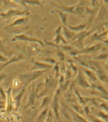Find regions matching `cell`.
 <instances>
[{"label": "cell", "mask_w": 108, "mask_h": 122, "mask_svg": "<svg viewBox=\"0 0 108 122\" xmlns=\"http://www.w3.org/2000/svg\"><path fill=\"white\" fill-rule=\"evenodd\" d=\"M86 1H79L78 4L76 5H72V6H65L62 4H55L50 2V4L54 6H57L58 8H60V11L65 12L67 14H72L75 15L79 18H84L85 16H90L92 12V8L86 6L85 4Z\"/></svg>", "instance_id": "obj_1"}, {"label": "cell", "mask_w": 108, "mask_h": 122, "mask_svg": "<svg viewBox=\"0 0 108 122\" xmlns=\"http://www.w3.org/2000/svg\"><path fill=\"white\" fill-rule=\"evenodd\" d=\"M48 70H37V71H32L29 73H21L18 76V79L21 82L22 87H28L31 83H33L36 79L40 77L42 74L46 73Z\"/></svg>", "instance_id": "obj_2"}, {"label": "cell", "mask_w": 108, "mask_h": 122, "mask_svg": "<svg viewBox=\"0 0 108 122\" xmlns=\"http://www.w3.org/2000/svg\"><path fill=\"white\" fill-rule=\"evenodd\" d=\"M44 88L39 90V93L38 95V98L41 97H46L49 93V94H53L52 91H55L58 88V84H57V80L53 78L51 75H49L45 78V83H43Z\"/></svg>", "instance_id": "obj_3"}, {"label": "cell", "mask_w": 108, "mask_h": 122, "mask_svg": "<svg viewBox=\"0 0 108 122\" xmlns=\"http://www.w3.org/2000/svg\"><path fill=\"white\" fill-rule=\"evenodd\" d=\"M43 86V83H40L39 84L38 86H36L35 84H31L29 86V98H28V102H27V105L24 107L25 109L29 108L30 107H32L33 105L35 104L37 98H38V95H39V92L40 90V88Z\"/></svg>", "instance_id": "obj_4"}, {"label": "cell", "mask_w": 108, "mask_h": 122, "mask_svg": "<svg viewBox=\"0 0 108 122\" xmlns=\"http://www.w3.org/2000/svg\"><path fill=\"white\" fill-rule=\"evenodd\" d=\"M61 92L59 88H57L55 92H54L53 96H52V99H51V109H52V113H54V116L56 117V118L58 119L59 122H61L60 117V98Z\"/></svg>", "instance_id": "obj_5"}, {"label": "cell", "mask_w": 108, "mask_h": 122, "mask_svg": "<svg viewBox=\"0 0 108 122\" xmlns=\"http://www.w3.org/2000/svg\"><path fill=\"white\" fill-rule=\"evenodd\" d=\"M29 15V11L28 9L19 10L17 8H9L5 12L0 13V19L1 20H6V19H9L12 17H15V16H22V17L27 16L28 17Z\"/></svg>", "instance_id": "obj_6"}, {"label": "cell", "mask_w": 108, "mask_h": 122, "mask_svg": "<svg viewBox=\"0 0 108 122\" xmlns=\"http://www.w3.org/2000/svg\"><path fill=\"white\" fill-rule=\"evenodd\" d=\"M102 48H103V43L98 42L93 44V45H92V46H86V47H84L83 49L82 50L75 49L70 54L72 55V56H76V55L78 54H93V53L97 52L99 50H101Z\"/></svg>", "instance_id": "obj_7"}, {"label": "cell", "mask_w": 108, "mask_h": 122, "mask_svg": "<svg viewBox=\"0 0 108 122\" xmlns=\"http://www.w3.org/2000/svg\"><path fill=\"white\" fill-rule=\"evenodd\" d=\"M95 30H97V28L92 29V30H83V32L78 33V36H77V38L75 39V41L72 42V45L73 46V48H75V49H77V50L83 49L84 48V44H83L84 39H85L87 36L92 35Z\"/></svg>", "instance_id": "obj_8"}, {"label": "cell", "mask_w": 108, "mask_h": 122, "mask_svg": "<svg viewBox=\"0 0 108 122\" xmlns=\"http://www.w3.org/2000/svg\"><path fill=\"white\" fill-rule=\"evenodd\" d=\"M29 41V42H36L39 43V45L43 46V41H41L40 40L36 39V38H32V37L28 36L25 33H21V34H17L11 39V41Z\"/></svg>", "instance_id": "obj_9"}, {"label": "cell", "mask_w": 108, "mask_h": 122, "mask_svg": "<svg viewBox=\"0 0 108 122\" xmlns=\"http://www.w3.org/2000/svg\"><path fill=\"white\" fill-rule=\"evenodd\" d=\"M74 83L77 84V85L80 86L81 87H83V89H92L91 84L88 82L87 78L85 77V75H84L83 73L81 70L78 71L77 77H76V79L74 80Z\"/></svg>", "instance_id": "obj_10"}, {"label": "cell", "mask_w": 108, "mask_h": 122, "mask_svg": "<svg viewBox=\"0 0 108 122\" xmlns=\"http://www.w3.org/2000/svg\"><path fill=\"white\" fill-rule=\"evenodd\" d=\"M26 59V57H25V55L23 53H21V52H18V53H15V54L13 55L12 57L10 58V59H8L5 62H2V63H0V72L3 70V69H5V68L7 66V65H9V64H12V63H15V62H18V61H21L25 60Z\"/></svg>", "instance_id": "obj_11"}, {"label": "cell", "mask_w": 108, "mask_h": 122, "mask_svg": "<svg viewBox=\"0 0 108 122\" xmlns=\"http://www.w3.org/2000/svg\"><path fill=\"white\" fill-rule=\"evenodd\" d=\"M94 73H95L98 80H100L103 83L108 84V73H106V72L103 70V68L98 62H96V61H95V71H94Z\"/></svg>", "instance_id": "obj_12"}, {"label": "cell", "mask_w": 108, "mask_h": 122, "mask_svg": "<svg viewBox=\"0 0 108 122\" xmlns=\"http://www.w3.org/2000/svg\"><path fill=\"white\" fill-rule=\"evenodd\" d=\"M12 86H9L6 90V112L9 113L11 112L15 107H14V101L12 97Z\"/></svg>", "instance_id": "obj_13"}, {"label": "cell", "mask_w": 108, "mask_h": 122, "mask_svg": "<svg viewBox=\"0 0 108 122\" xmlns=\"http://www.w3.org/2000/svg\"><path fill=\"white\" fill-rule=\"evenodd\" d=\"M61 30H62V26H59L56 30H55V34H54V44L55 45H60V43H63L64 45L65 44H67V41L64 39V37H63V35H62V32H61Z\"/></svg>", "instance_id": "obj_14"}, {"label": "cell", "mask_w": 108, "mask_h": 122, "mask_svg": "<svg viewBox=\"0 0 108 122\" xmlns=\"http://www.w3.org/2000/svg\"><path fill=\"white\" fill-rule=\"evenodd\" d=\"M62 35L64 37V39L67 41V42H71L72 43V41H75V39L77 38L78 36V33H74V32H72L70 30H68L67 29V27H62Z\"/></svg>", "instance_id": "obj_15"}, {"label": "cell", "mask_w": 108, "mask_h": 122, "mask_svg": "<svg viewBox=\"0 0 108 122\" xmlns=\"http://www.w3.org/2000/svg\"><path fill=\"white\" fill-rule=\"evenodd\" d=\"M26 89H27V87H25L23 86L22 88H20V90L18 92V94L13 97V101H14V109L18 110L19 108V107H20V104H21V100H22V97H23V96H24L25 92H26Z\"/></svg>", "instance_id": "obj_16"}, {"label": "cell", "mask_w": 108, "mask_h": 122, "mask_svg": "<svg viewBox=\"0 0 108 122\" xmlns=\"http://www.w3.org/2000/svg\"><path fill=\"white\" fill-rule=\"evenodd\" d=\"M81 68H82L81 71L83 73V74L85 75V77L89 79L91 85H92V84H95V83L98 82V78H97L95 73H94L93 71L89 70V69H87V68H83V67H81Z\"/></svg>", "instance_id": "obj_17"}, {"label": "cell", "mask_w": 108, "mask_h": 122, "mask_svg": "<svg viewBox=\"0 0 108 122\" xmlns=\"http://www.w3.org/2000/svg\"><path fill=\"white\" fill-rule=\"evenodd\" d=\"M87 26H88V23L85 21V22H82V23L76 25V26H71V25L68 24L66 27L68 30H70L74 33H81V32H83V30H86Z\"/></svg>", "instance_id": "obj_18"}, {"label": "cell", "mask_w": 108, "mask_h": 122, "mask_svg": "<svg viewBox=\"0 0 108 122\" xmlns=\"http://www.w3.org/2000/svg\"><path fill=\"white\" fill-rule=\"evenodd\" d=\"M53 66L48 64V63H44L41 61H32V70L37 71V70H49L50 68H52Z\"/></svg>", "instance_id": "obj_19"}, {"label": "cell", "mask_w": 108, "mask_h": 122, "mask_svg": "<svg viewBox=\"0 0 108 122\" xmlns=\"http://www.w3.org/2000/svg\"><path fill=\"white\" fill-rule=\"evenodd\" d=\"M28 21H29V17H27V16H25V17H20V18H18L17 19H15L11 24L6 27V29H8V28H13V27L19 26V25L26 24Z\"/></svg>", "instance_id": "obj_20"}, {"label": "cell", "mask_w": 108, "mask_h": 122, "mask_svg": "<svg viewBox=\"0 0 108 122\" xmlns=\"http://www.w3.org/2000/svg\"><path fill=\"white\" fill-rule=\"evenodd\" d=\"M48 112H49V107H45L41 110V112L39 113V115L37 117L36 121L35 122H45L46 120V117H47V115H48Z\"/></svg>", "instance_id": "obj_21"}, {"label": "cell", "mask_w": 108, "mask_h": 122, "mask_svg": "<svg viewBox=\"0 0 108 122\" xmlns=\"http://www.w3.org/2000/svg\"><path fill=\"white\" fill-rule=\"evenodd\" d=\"M52 96H53V94H50V95H49V96H46V97H44L42 98L41 100V103H40V108H45V107H47L49 103L51 102V99H52Z\"/></svg>", "instance_id": "obj_22"}, {"label": "cell", "mask_w": 108, "mask_h": 122, "mask_svg": "<svg viewBox=\"0 0 108 122\" xmlns=\"http://www.w3.org/2000/svg\"><path fill=\"white\" fill-rule=\"evenodd\" d=\"M58 14L60 16V18L61 20V23H62V27H66L68 25V18H69V14H67L65 12H62L58 10Z\"/></svg>", "instance_id": "obj_23"}, {"label": "cell", "mask_w": 108, "mask_h": 122, "mask_svg": "<svg viewBox=\"0 0 108 122\" xmlns=\"http://www.w3.org/2000/svg\"><path fill=\"white\" fill-rule=\"evenodd\" d=\"M18 4H22V5H32V6H41V1H18Z\"/></svg>", "instance_id": "obj_24"}, {"label": "cell", "mask_w": 108, "mask_h": 122, "mask_svg": "<svg viewBox=\"0 0 108 122\" xmlns=\"http://www.w3.org/2000/svg\"><path fill=\"white\" fill-rule=\"evenodd\" d=\"M96 117H97L98 118L103 119V122H108V114L107 113H105L104 111H103V110L99 111V112L97 113Z\"/></svg>", "instance_id": "obj_25"}, {"label": "cell", "mask_w": 108, "mask_h": 122, "mask_svg": "<svg viewBox=\"0 0 108 122\" xmlns=\"http://www.w3.org/2000/svg\"><path fill=\"white\" fill-rule=\"evenodd\" d=\"M99 99H100V98H99ZM101 100H102V102H101L100 104H97V107H101L103 109V111H104L105 113L108 114V102L105 101V100H103V99H101Z\"/></svg>", "instance_id": "obj_26"}, {"label": "cell", "mask_w": 108, "mask_h": 122, "mask_svg": "<svg viewBox=\"0 0 108 122\" xmlns=\"http://www.w3.org/2000/svg\"><path fill=\"white\" fill-rule=\"evenodd\" d=\"M107 59H108L107 51H103L102 53H100V55L94 57V60H97V61H106Z\"/></svg>", "instance_id": "obj_27"}, {"label": "cell", "mask_w": 108, "mask_h": 122, "mask_svg": "<svg viewBox=\"0 0 108 122\" xmlns=\"http://www.w3.org/2000/svg\"><path fill=\"white\" fill-rule=\"evenodd\" d=\"M22 88V85H21V82L16 78V79L13 80V86H12V89H19V88Z\"/></svg>", "instance_id": "obj_28"}, {"label": "cell", "mask_w": 108, "mask_h": 122, "mask_svg": "<svg viewBox=\"0 0 108 122\" xmlns=\"http://www.w3.org/2000/svg\"><path fill=\"white\" fill-rule=\"evenodd\" d=\"M53 71L55 72V79L57 80L60 76V66L59 64V62L57 64H55V66L53 67Z\"/></svg>", "instance_id": "obj_29"}, {"label": "cell", "mask_w": 108, "mask_h": 122, "mask_svg": "<svg viewBox=\"0 0 108 122\" xmlns=\"http://www.w3.org/2000/svg\"><path fill=\"white\" fill-rule=\"evenodd\" d=\"M45 122H53V113H52V111L49 110L48 115H47V117H46Z\"/></svg>", "instance_id": "obj_30"}, {"label": "cell", "mask_w": 108, "mask_h": 122, "mask_svg": "<svg viewBox=\"0 0 108 122\" xmlns=\"http://www.w3.org/2000/svg\"><path fill=\"white\" fill-rule=\"evenodd\" d=\"M43 60H44V61H48V62H49V63H50V65H52V66H53V64L55 65V64H57V63H58V61H55L53 58H49V57H46V58H44Z\"/></svg>", "instance_id": "obj_31"}, {"label": "cell", "mask_w": 108, "mask_h": 122, "mask_svg": "<svg viewBox=\"0 0 108 122\" xmlns=\"http://www.w3.org/2000/svg\"><path fill=\"white\" fill-rule=\"evenodd\" d=\"M68 62H69V64L71 65V67H72V70L73 72H75V73H77V71H78V68L77 66L74 64V62L72 61V60H68ZM70 67V68H71Z\"/></svg>", "instance_id": "obj_32"}, {"label": "cell", "mask_w": 108, "mask_h": 122, "mask_svg": "<svg viewBox=\"0 0 108 122\" xmlns=\"http://www.w3.org/2000/svg\"><path fill=\"white\" fill-rule=\"evenodd\" d=\"M0 95L2 96V98H3V101L6 103V91L3 89V87L0 86Z\"/></svg>", "instance_id": "obj_33"}, {"label": "cell", "mask_w": 108, "mask_h": 122, "mask_svg": "<svg viewBox=\"0 0 108 122\" xmlns=\"http://www.w3.org/2000/svg\"><path fill=\"white\" fill-rule=\"evenodd\" d=\"M90 107H91V105H86L85 107H83V112L87 115V116H89L90 115Z\"/></svg>", "instance_id": "obj_34"}, {"label": "cell", "mask_w": 108, "mask_h": 122, "mask_svg": "<svg viewBox=\"0 0 108 122\" xmlns=\"http://www.w3.org/2000/svg\"><path fill=\"white\" fill-rule=\"evenodd\" d=\"M57 55L59 56V58H60V61H63V59H64L65 55H64V53H63L61 51H57Z\"/></svg>", "instance_id": "obj_35"}, {"label": "cell", "mask_w": 108, "mask_h": 122, "mask_svg": "<svg viewBox=\"0 0 108 122\" xmlns=\"http://www.w3.org/2000/svg\"><path fill=\"white\" fill-rule=\"evenodd\" d=\"M8 59H9L8 57H6V56H4L2 53H0V62H1V63H2V62H5V61H6Z\"/></svg>", "instance_id": "obj_36"}, {"label": "cell", "mask_w": 108, "mask_h": 122, "mask_svg": "<svg viewBox=\"0 0 108 122\" xmlns=\"http://www.w3.org/2000/svg\"><path fill=\"white\" fill-rule=\"evenodd\" d=\"M6 77V73H0V83L3 81Z\"/></svg>", "instance_id": "obj_37"}, {"label": "cell", "mask_w": 108, "mask_h": 122, "mask_svg": "<svg viewBox=\"0 0 108 122\" xmlns=\"http://www.w3.org/2000/svg\"><path fill=\"white\" fill-rule=\"evenodd\" d=\"M103 2L104 5H106V6H107L106 9H107V11H108V0H104V1H103Z\"/></svg>", "instance_id": "obj_38"}, {"label": "cell", "mask_w": 108, "mask_h": 122, "mask_svg": "<svg viewBox=\"0 0 108 122\" xmlns=\"http://www.w3.org/2000/svg\"><path fill=\"white\" fill-rule=\"evenodd\" d=\"M6 107V106H4V105H0V109H4Z\"/></svg>", "instance_id": "obj_39"}, {"label": "cell", "mask_w": 108, "mask_h": 122, "mask_svg": "<svg viewBox=\"0 0 108 122\" xmlns=\"http://www.w3.org/2000/svg\"><path fill=\"white\" fill-rule=\"evenodd\" d=\"M0 105H4V106H6V103H5L3 100H0Z\"/></svg>", "instance_id": "obj_40"}]
</instances>
